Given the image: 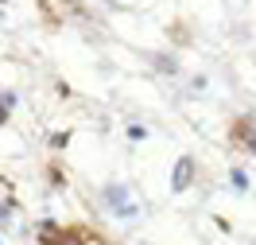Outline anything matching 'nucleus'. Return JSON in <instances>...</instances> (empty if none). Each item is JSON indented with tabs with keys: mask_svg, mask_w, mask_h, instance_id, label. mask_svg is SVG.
<instances>
[{
	"mask_svg": "<svg viewBox=\"0 0 256 245\" xmlns=\"http://www.w3.org/2000/svg\"><path fill=\"white\" fill-rule=\"evenodd\" d=\"M86 226H54V222H43L39 229V241L43 245H86Z\"/></svg>",
	"mask_w": 256,
	"mask_h": 245,
	"instance_id": "nucleus-1",
	"label": "nucleus"
},
{
	"mask_svg": "<svg viewBox=\"0 0 256 245\" xmlns=\"http://www.w3.org/2000/svg\"><path fill=\"white\" fill-rule=\"evenodd\" d=\"M229 136H233V144L256 152V125L248 121V117H237V121H233V129H229Z\"/></svg>",
	"mask_w": 256,
	"mask_h": 245,
	"instance_id": "nucleus-2",
	"label": "nucleus"
},
{
	"mask_svg": "<svg viewBox=\"0 0 256 245\" xmlns=\"http://www.w3.org/2000/svg\"><path fill=\"white\" fill-rule=\"evenodd\" d=\"M190 183H194V160H190V156H178L175 175H171V191H175V195H182Z\"/></svg>",
	"mask_w": 256,
	"mask_h": 245,
	"instance_id": "nucleus-3",
	"label": "nucleus"
},
{
	"mask_svg": "<svg viewBox=\"0 0 256 245\" xmlns=\"http://www.w3.org/2000/svg\"><path fill=\"white\" fill-rule=\"evenodd\" d=\"M105 202H109V210H116V214H132V206H128V191L124 187H116V183H112V187H105Z\"/></svg>",
	"mask_w": 256,
	"mask_h": 245,
	"instance_id": "nucleus-4",
	"label": "nucleus"
},
{
	"mask_svg": "<svg viewBox=\"0 0 256 245\" xmlns=\"http://www.w3.org/2000/svg\"><path fill=\"white\" fill-rule=\"evenodd\" d=\"M47 179L54 183V187H66V171H62V163H58V160L47 163Z\"/></svg>",
	"mask_w": 256,
	"mask_h": 245,
	"instance_id": "nucleus-5",
	"label": "nucleus"
},
{
	"mask_svg": "<svg viewBox=\"0 0 256 245\" xmlns=\"http://www.w3.org/2000/svg\"><path fill=\"white\" fill-rule=\"evenodd\" d=\"M233 187H237V191H248V175H244L240 167H233Z\"/></svg>",
	"mask_w": 256,
	"mask_h": 245,
	"instance_id": "nucleus-6",
	"label": "nucleus"
},
{
	"mask_svg": "<svg viewBox=\"0 0 256 245\" xmlns=\"http://www.w3.org/2000/svg\"><path fill=\"white\" fill-rule=\"evenodd\" d=\"M128 140H148V129L144 125H128Z\"/></svg>",
	"mask_w": 256,
	"mask_h": 245,
	"instance_id": "nucleus-7",
	"label": "nucleus"
},
{
	"mask_svg": "<svg viewBox=\"0 0 256 245\" xmlns=\"http://www.w3.org/2000/svg\"><path fill=\"white\" fill-rule=\"evenodd\" d=\"M70 144V132H54V136H50V148H66Z\"/></svg>",
	"mask_w": 256,
	"mask_h": 245,
	"instance_id": "nucleus-8",
	"label": "nucleus"
},
{
	"mask_svg": "<svg viewBox=\"0 0 256 245\" xmlns=\"http://www.w3.org/2000/svg\"><path fill=\"white\" fill-rule=\"evenodd\" d=\"M4 121H8V105H0V125H4Z\"/></svg>",
	"mask_w": 256,
	"mask_h": 245,
	"instance_id": "nucleus-9",
	"label": "nucleus"
}]
</instances>
